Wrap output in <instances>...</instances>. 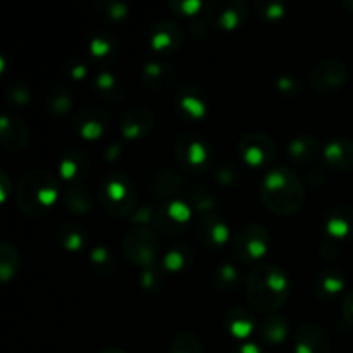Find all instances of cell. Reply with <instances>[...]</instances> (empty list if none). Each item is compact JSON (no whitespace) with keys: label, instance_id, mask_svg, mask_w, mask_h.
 I'll list each match as a JSON object with an SVG mask.
<instances>
[{"label":"cell","instance_id":"cell-1","mask_svg":"<svg viewBox=\"0 0 353 353\" xmlns=\"http://www.w3.org/2000/svg\"><path fill=\"white\" fill-rule=\"evenodd\" d=\"M261 199L279 216L296 212L305 200L302 179L288 165H272L262 178Z\"/></svg>","mask_w":353,"mask_h":353},{"label":"cell","instance_id":"cell-2","mask_svg":"<svg viewBox=\"0 0 353 353\" xmlns=\"http://www.w3.org/2000/svg\"><path fill=\"white\" fill-rule=\"evenodd\" d=\"M290 296V279L279 265L259 264L247 279V299L254 309L272 314Z\"/></svg>","mask_w":353,"mask_h":353},{"label":"cell","instance_id":"cell-3","mask_svg":"<svg viewBox=\"0 0 353 353\" xmlns=\"http://www.w3.org/2000/svg\"><path fill=\"white\" fill-rule=\"evenodd\" d=\"M57 179L47 169L33 168L24 172L16 185L17 207L30 217H41L57 199Z\"/></svg>","mask_w":353,"mask_h":353},{"label":"cell","instance_id":"cell-4","mask_svg":"<svg viewBox=\"0 0 353 353\" xmlns=\"http://www.w3.org/2000/svg\"><path fill=\"white\" fill-rule=\"evenodd\" d=\"M100 205L105 212L114 217L133 216L138 209V193L134 181L130 174L121 171H112L102 178L99 190Z\"/></svg>","mask_w":353,"mask_h":353},{"label":"cell","instance_id":"cell-5","mask_svg":"<svg viewBox=\"0 0 353 353\" xmlns=\"http://www.w3.org/2000/svg\"><path fill=\"white\" fill-rule=\"evenodd\" d=\"M214 152L209 141L192 131L178 134L174 140V161L186 172H203L212 164Z\"/></svg>","mask_w":353,"mask_h":353},{"label":"cell","instance_id":"cell-6","mask_svg":"<svg viewBox=\"0 0 353 353\" xmlns=\"http://www.w3.org/2000/svg\"><path fill=\"white\" fill-rule=\"evenodd\" d=\"M123 250L134 265L152 268L159 254V238L148 226H133L123 238Z\"/></svg>","mask_w":353,"mask_h":353},{"label":"cell","instance_id":"cell-7","mask_svg":"<svg viewBox=\"0 0 353 353\" xmlns=\"http://www.w3.org/2000/svg\"><path fill=\"white\" fill-rule=\"evenodd\" d=\"M269 248V231L261 223H248L234 236V255L241 262H257Z\"/></svg>","mask_w":353,"mask_h":353},{"label":"cell","instance_id":"cell-8","mask_svg":"<svg viewBox=\"0 0 353 353\" xmlns=\"http://www.w3.org/2000/svg\"><path fill=\"white\" fill-rule=\"evenodd\" d=\"M238 155L252 168H272L276 159V143L265 133H248L238 141Z\"/></svg>","mask_w":353,"mask_h":353},{"label":"cell","instance_id":"cell-9","mask_svg":"<svg viewBox=\"0 0 353 353\" xmlns=\"http://www.w3.org/2000/svg\"><path fill=\"white\" fill-rule=\"evenodd\" d=\"M348 79V68L340 59H324L312 68L309 74V83L321 95H330L345 86Z\"/></svg>","mask_w":353,"mask_h":353},{"label":"cell","instance_id":"cell-10","mask_svg":"<svg viewBox=\"0 0 353 353\" xmlns=\"http://www.w3.org/2000/svg\"><path fill=\"white\" fill-rule=\"evenodd\" d=\"M247 3L243 0H214L207 6V23L216 30H236L247 17Z\"/></svg>","mask_w":353,"mask_h":353},{"label":"cell","instance_id":"cell-11","mask_svg":"<svg viewBox=\"0 0 353 353\" xmlns=\"http://www.w3.org/2000/svg\"><path fill=\"white\" fill-rule=\"evenodd\" d=\"M110 117L102 107L85 105L72 114V128L79 137L86 140H97L107 131Z\"/></svg>","mask_w":353,"mask_h":353},{"label":"cell","instance_id":"cell-12","mask_svg":"<svg viewBox=\"0 0 353 353\" xmlns=\"http://www.w3.org/2000/svg\"><path fill=\"white\" fill-rule=\"evenodd\" d=\"M174 105L179 114H183L188 119H200L207 114L209 109V100L207 93L203 92L202 86L196 83H183L174 95Z\"/></svg>","mask_w":353,"mask_h":353},{"label":"cell","instance_id":"cell-13","mask_svg":"<svg viewBox=\"0 0 353 353\" xmlns=\"http://www.w3.org/2000/svg\"><path fill=\"white\" fill-rule=\"evenodd\" d=\"M195 234L202 245L209 248H219L230 240V226L216 212L200 214L195 223Z\"/></svg>","mask_w":353,"mask_h":353},{"label":"cell","instance_id":"cell-14","mask_svg":"<svg viewBox=\"0 0 353 353\" xmlns=\"http://www.w3.org/2000/svg\"><path fill=\"white\" fill-rule=\"evenodd\" d=\"M295 353H331L330 338L326 331L316 323H303L293 340Z\"/></svg>","mask_w":353,"mask_h":353},{"label":"cell","instance_id":"cell-15","mask_svg":"<svg viewBox=\"0 0 353 353\" xmlns=\"http://www.w3.org/2000/svg\"><path fill=\"white\" fill-rule=\"evenodd\" d=\"M154 128V112L147 107H133L121 117V133L128 140H138Z\"/></svg>","mask_w":353,"mask_h":353},{"label":"cell","instance_id":"cell-16","mask_svg":"<svg viewBox=\"0 0 353 353\" xmlns=\"http://www.w3.org/2000/svg\"><path fill=\"white\" fill-rule=\"evenodd\" d=\"M0 131H2L3 147L12 152L23 150L30 141V130L26 123L12 112L3 114L0 119Z\"/></svg>","mask_w":353,"mask_h":353},{"label":"cell","instance_id":"cell-17","mask_svg":"<svg viewBox=\"0 0 353 353\" xmlns=\"http://www.w3.org/2000/svg\"><path fill=\"white\" fill-rule=\"evenodd\" d=\"M183 41V30L174 21L162 19L154 24L150 30V47L155 52L168 54V52L176 50Z\"/></svg>","mask_w":353,"mask_h":353},{"label":"cell","instance_id":"cell-18","mask_svg":"<svg viewBox=\"0 0 353 353\" xmlns=\"http://www.w3.org/2000/svg\"><path fill=\"white\" fill-rule=\"evenodd\" d=\"M183 185H185L183 178L172 168H159L150 176V192L152 196L157 200L169 202L176 199V195L183 190Z\"/></svg>","mask_w":353,"mask_h":353},{"label":"cell","instance_id":"cell-19","mask_svg":"<svg viewBox=\"0 0 353 353\" xmlns=\"http://www.w3.org/2000/svg\"><path fill=\"white\" fill-rule=\"evenodd\" d=\"M324 230L331 238H353V207H331L324 216Z\"/></svg>","mask_w":353,"mask_h":353},{"label":"cell","instance_id":"cell-20","mask_svg":"<svg viewBox=\"0 0 353 353\" xmlns=\"http://www.w3.org/2000/svg\"><path fill=\"white\" fill-rule=\"evenodd\" d=\"M90 171V157L79 148H71L65 152L59 164L61 178L71 185V183H81L83 178Z\"/></svg>","mask_w":353,"mask_h":353},{"label":"cell","instance_id":"cell-21","mask_svg":"<svg viewBox=\"0 0 353 353\" xmlns=\"http://www.w3.org/2000/svg\"><path fill=\"white\" fill-rule=\"evenodd\" d=\"M321 143L314 134H299L288 141V157L296 165H309L319 157Z\"/></svg>","mask_w":353,"mask_h":353},{"label":"cell","instance_id":"cell-22","mask_svg":"<svg viewBox=\"0 0 353 353\" xmlns=\"http://www.w3.org/2000/svg\"><path fill=\"white\" fill-rule=\"evenodd\" d=\"M141 81L150 90H165L174 83L176 71L164 61H150L141 68Z\"/></svg>","mask_w":353,"mask_h":353},{"label":"cell","instance_id":"cell-23","mask_svg":"<svg viewBox=\"0 0 353 353\" xmlns=\"http://www.w3.org/2000/svg\"><path fill=\"white\" fill-rule=\"evenodd\" d=\"M327 164L334 169H353V140L352 138H333L323 150Z\"/></svg>","mask_w":353,"mask_h":353},{"label":"cell","instance_id":"cell-24","mask_svg":"<svg viewBox=\"0 0 353 353\" xmlns=\"http://www.w3.org/2000/svg\"><path fill=\"white\" fill-rule=\"evenodd\" d=\"M224 324H226L228 331L233 334L238 340H245L250 336L255 330V317L247 307L234 305L224 316Z\"/></svg>","mask_w":353,"mask_h":353},{"label":"cell","instance_id":"cell-25","mask_svg":"<svg viewBox=\"0 0 353 353\" xmlns=\"http://www.w3.org/2000/svg\"><path fill=\"white\" fill-rule=\"evenodd\" d=\"M62 202L72 214H86L95 203V195L83 181L71 183L62 193Z\"/></svg>","mask_w":353,"mask_h":353},{"label":"cell","instance_id":"cell-26","mask_svg":"<svg viewBox=\"0 0 353 353\" xmlns=\"http://www.w3.org/2000/svg\"><path fill=\"white\" fill-rule=\"evenodd\" d=\"M290 331V323L283 314H269L259 324V336L268 345H281Z\"/></svg>","mask_w":353,"mask_h":353},{"label":"cell","instance_id":"cell-27","mask_svg":"<svg viewBox=\"0 0 353 353\" xmlns=\"http://www.w3.org/2000/svg\"><path fill=\"white\" fill-rule=\"evenodd\" d=\"M347 286V278L341 271L334 268H327L321 271L314 279V288L316 293L323 299H333L338 293H341Z\"/></svg>","mask_w":353,"mask_h":353},{"label":"cell","instance_id":"cell-28","mask_svg":"<svg viewBox=\"0 0 353 353\" xmlns=\"http://www.w3.org/2000/svg\"><path fill=\"white\" fill-rule=\"evenodd\" d=\"M57 240L61 241L62 247L69 252L81 250L88 240V231L83 224L74 223V221H64L57 226Z\"/></svg>","mask_w":353,"mask_h":353},{"label":"cell","instance_id":"cell-29","mask_svg":"<svg viewBox=\"0 0 353 353\" xmlns=\"http://www.w3.org/2000/svg\"><path fill=\"white\" fill-rule=\"evenodd\" d=\"M45 105L52 114H65L72 107V92L65 83H52L45 93Z\"/></svg>","mask_w":353,"mask_h":353},{"label":"cell","instance_id":"cell-30","mask_svg":"<svg viewBox=\"0 0 353 353\" xmlns=\"http://www.w3.org/2000/svg\"><path fill=\"white\" fill-rule=\"evenodd\" d=\"M93 88L99 92L100 99L107 100V102H117L124 93V86L109 69H100L97 72L95 79H93Z\"/></svg>","mask_w":353,"mask_h":353},{"label":"cell","instance_id":"cell-31","mask_svg":"<svg viewBox=\"0 0 353 353\" xmlns=\"http://www.w3.org/2000/svg\"><path fill=\"white\" fill-rule=\"evenodd\" d=\"M193 257H195V254L188 245H172L162 257V269L165 272H178L192 264Z\"/></svg>","mask_w":353,"mask_h":353},{"label":"cell","instance_id":"cell-32","mask_svg":"<svg viewBox=\"0 0 353 353\" xmlns=\"http://www.w3.org/2000/svg\"><path fill=\"white\" fill-rule=\"evenodd\" d=\"M19 262L21 257L16 245L10 243V241H2L0 243V278H2V281H7L16 274Z\"/></svg>","mask_w":353,"mask_h":353},{"label":"cell","instance_id":"cell-33","mask_svg":"<svg viewBox=\"0 0 353 353\" xmlns=\"http://www.w3.org/2000/svg\"><path fill=\"white\" fill-rule=\"evenodd\" d=\"M190 205L195 207L200 214L214 212L217 205V196L214 195L212 190L203 185H193L188 192Z\"/></svg>","mask_w":353,"mask_h":353},{"label":"cell","instance_id":"cell-34","mask_svg":"<svg viewBox=\"0 0 353 353\" xmlns=\"http://www.w3.org/2000/svg\"><path fill=\"white\" fill-rule=\"evenodd\" d=\"M152 226L155 228V231H157V233L165 234V236H176V234H181L186 228V226H183V224L176 223L172 217H169V214L165 212L164 205H155Z\"/></svg>","mask_w":353,"mask_h":353},{"label":"cell","instance_id":"cell-35","mask_svg":"<svg viewBox=\"0 0 353 353\" xmlns=\"http://www.w3.org/2000/svg\"><path fill=\"white\" fill-rule=\"evenodd\" d=\"M90 262L95 268V271L102 276H109L116 271V259H114L112 252L109 250L103 245H99V247L92 248L90 252Z\"/></svg>","mask_w":353,"mask_h":353},{"label":"cell","instance_id":"cell-36","mask_svg":"<svg viewBox=\"0 0 353 353\" xmlns=\"http://www.w3.org/2000/svg\"><path fill=\"white\" fill-rule=\"evenodd\" d=\"M214 283H216L217 288L230 292V290L236 288L238 283H240V271L231 262H223L214 271Z\"/></svg>","mask_w":353,"mask_h":353},{"label":"cell","instance_id":"cell-37","mask_svg":"<svg viewBox=\"0 0 353 353\" xmlns=\"http://www.w3.org/2000/svg\"><path fill=\"white\" fill-rule=\"evenodd\" d=\"M117 41L116 38L107 33L95 34L90 41V54L97 59H110L116 54Z\"/></svg>","mask_w":353,"mask_h":353},{"label":"cell","instance_id":"cell-38","mask_svg":"<svg viewBox=\"0 0 353 353\" xmlns=\"http://www.w3.org/2000/svg\"><path fill=\"white\" fill-rule=\"evenodd\" d=\"M169 353H203L202 341L193 333H179L172 338Z\"/></svg>","mask_w":353,"mask_h":353},{"label":"cell","instance_id":"cell-39","mask_svg":"<svg viewBox=\"0 0 353 353\" xmlns=\"http://www.w3.org/2000/svg\"><path fill=\"white\" fill-rule=\"evenodd\" d=\"M164 207H165V212L169 214V217H172L176 223L183 224V226H186V224H188L190 217H192V214H193L192 205L181 199L169 200V202L164 203Z\"/></svg>","mask_w":353,"mask_h":353},{"label":"cell","instance_id":"cell-40","mask_svg":"<svg viewBox=\"0 0 353 353\" xmlns=\"http://www.w3.org/2000/svg\"><path fill=\"white\" fill-rule=\"evenodd\" d=\"M255 12L268 21L281 19L286 12V6L281 0H257L255 2Z\"/></svg>","mask_w":353,"mask_h":353},{"label":"cell","instance_id":"cell-41","mask_svg":"<svg viewBox=\"0 0 353 353\" xmlns=\"http://www.w3.org/2000/svg\"><path fill=\"white\" fill-rule=\"evenodd\" d=\"M162 271H164V269H159V268H155V265L143 269V272H141V278H140L141 286H143V288L150 293L161 292L165 285V274Z\"/></svg>","mask_w":353,"mask_h":353},{"label":"cell","instance_id":"cell-42","mask_svg":"<svg viewBox=\"0 0 353 353\" xmlns=\"http://www.w3.org/2000/svg\"><path fill=\"white\" fill-rule=\"evenodd\" d=\"M99 10V16H103L109 21H119L123 17L128 16V6L119 0H107V2H100L97 6Z\"/></svg>","mask_w":353,"mask_h":353},{"label":"cell","instance_id":"cell-43","mask_svg":"<svg viewBox=\"0 0 353 353\" xmlns=\"http://www.w3.org/2000/svg\"><path fill=\"white\" fill-rule=\"evenodd\" d=\"M31 92L30 86L24 81H14L10 83L9 88H7V100L14 105H23V103L30 102Z\"/></svg>","mask_w":353,"mask_h":353},{"label":"cell","instance_id":"cell-44","mask_svg":"<svg viewBox=\"0 0 353 353\" xmlns=\"http://www.w3.org/2000/svg\"><path fill=\"white\" fill-rule=\"evenodd\" d=\"M240 178V172H238V168L231 162H223L216 168V179L223 185H233V183L238 181Z\"/></svg>","mask_w":353,"mask_h":353},{"label":"cell","instance_id":"cell-45","mask_svg":"<svg viewBox=\"0 0 353 353\" xmlns=\"http://www.w3.org/2000/svg\"><path fill=\"white\" fill-rule=\"evenodd\" d=\"M154 210H155V205H150V203H145V205L138 207V209L134 210L133 216H131L134 226H152Z\"/></svg>","mask_w":353,"mask_h":353},{"label":"cell","instance_id":"cell-46","mask_svg":"<svg viewBox=\"0 0 353 353\" xmlns=\"http://www.w3.org/2000/svg\"><path fill=\"white\" fill-rule=\"evenodd\" d=\"M274 85L278 88V92L283 93V95H295L300 88V83L292 74H281L276 79Z\"/></svg>","mask_w":353,"mask_h":353},{"label":"cell","instance_id":"cell-47","mask_svg":"<svg viewBox=\"0 0 353 353\" xmlns=\"http://www.w3.org/2000/svg\"><path fill=\"white\" fill-rule=\"evenodd\" d=\"M171 7L176 12H181L185 16H195L202 9L200 0H171Z\"/></svg>","mask_w":353,"mask_h":353},{"label":"cell","instance_id":"cell-48","mask_svg":"<svg viewBox=\"0 0 353 353\" xmlns=\"http://www.w3.org/2000/svg\"><path fill=\"white\" fill-rule=\"evenodd\" d=\"M68 74L71 76L72 79H81L85 78L86 74V64L79 61H71L68 65Z\"/></svg>","mask_w":353,"mask_h":353},{"label":"cell","instance_id":"cell-49","mask_svg":"<svg viewBox=\"0 0 353 353\" xmlns=\"http://www.w3.org/2000/svg\"><path fill=\"white\" fill-rule=\"evenodd\" d=\"M341 312H343V317L348 321V323L353 324V290L347 293L343 300V305H341Z\"/></svg>","mask_w":353,"mask_h":353},{"label":"cell","instance_id":"cell-50","mask_svg":"<svg viewBox=\"0 0 353 353\" xmlns=\"http://www.w3.org/2000/svg\"><path fill=\"white\" fill-rule=\"evenodd\" d=\"M231 353H265V350L257 343H241Z\"/></svg>","mask_w":353,"mask_h":353},{"label":"cell","instance_id":"cell-51","mask_svg":"<svg viewBox=\"0 0 353 353\" xmlns=\"http://www.w3.org/2000/svg\"><path fill=\"white\" fill-rule=\"evenodd\" d=\"M119 150H121V147L117 143L109 145V147H107V152H105L107 161H112L114 157H117V155H119Z\"/></svg>","mask_w":353,"mask_h":353},{"label":"cell","instance_id":"cell-52","mask_svg":"<svg viewBox=\"0 0 353 353\" xmlns=\"http://www.w3.org/2000/svg\"><path fill=\"white\" fill-rule=\"evenodd\" d=\"M7 181H9V178H7V172L2 171L0 172V183H2V195H0V199L6 200L7 196Z\"/></svg>","mask_w":353,"mask_h":353},{"label":"cell","instance_id":"cell-53","mask_svg":"<svg viewBox=\"0 0 353 353\" xmlns=\"http://www.w3.org/2000/svg\"><path fill=\"white\" fill-rule=\"evenodd\" d=\"M100 353H126V352L121 350V348H105V350H102Z\"/></svg>","mask_w":353,"mask_h":353},{"label":"cell","instance_id":"cell-54","mask_svg":"<svg viewBox=\"0 0 353 353\" xmlns=\"http://www.w3.org/2000/svg\"><path fill=\"white\" fill-rule=\"evenodd\" d=\"M348 6H350V7H353V2H348Z\"/></svg>","mask_w":353,"mask_h":353}]
</instances>
